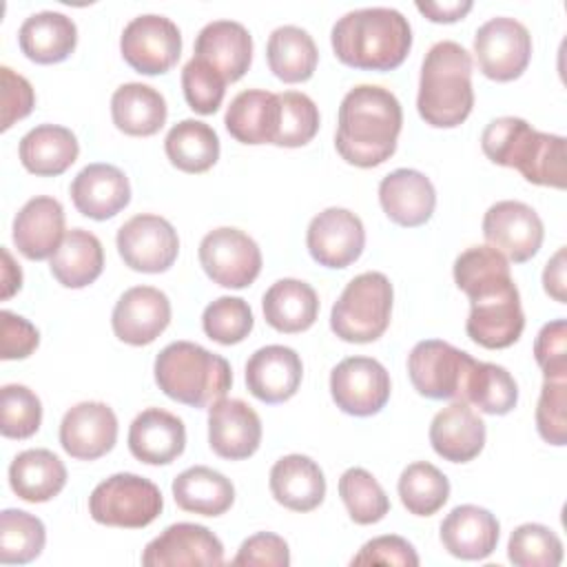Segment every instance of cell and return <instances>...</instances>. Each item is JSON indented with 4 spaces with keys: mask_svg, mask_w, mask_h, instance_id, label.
Returning <instances> with one entry per match:
<instances>
[{
    "mask_svg": "<svg viewBox=\"0 0 567 567\" xmlns=\"http://www.w3.org/2000/svg\"><path fill=\"white\" fill-rule=\"evenodd\" d=\"M279 97V128L275 146L297 148L308 144L319 131V109L306 93L284 91Z\"/></svg>",
    "mask_w": 567,
    "mask_h": 567,
    "instance_id": "obj_45",
    "label": "cell"
},
{
    "mask_svg": "<svg viewBox=\"0 0 567 567\" xmlns=\"http://www.w3.org/2000/svg\"><path fill=\"white\" fill-rule=\"evenodd\" d=\"M199 264L215 284L239 290L259 277L261 250L244 230L221 226L199 241Z\"/></svg>",
    "mask_w": 567,
    "mask_h": 567,
    "instance_id": "obj_11",
    "label": "cell"
},
{
    "mask_svg": "<svg viewBox=\"0 0 567 567\" xmlns=\"http://www.w3.org/2000/svg\"><path fill=\"white\" fill-rule=\"evenodd\" d=\"M476 359L441 339L419 341L408 354V377L427 399L463 401Z\"/></svg>",
    "mask_w": 567,
    "mask_h": 567,
    "instance_id": "obj_9",
    "label": "cell"
},
{
    "mask_svg": "<svg viewBox=\"0 0 567 567\" xmlns=\"http://www.w3.org/2000/svg\"><path fill=\"white\" fill-rule=\"evenodd\" d=\"M153 372L155 383L168 399L190 408L213 405L233 385L230 363L193 341H173L162 348Z\"/></svg>",
    "mask_w": 567,
    "mask_h": 567,
    "instance_id": "obj_6",
    "label": "cell"
},
{
    "mask_svg": "<svg viewBox=\"0 0 567 567\" xmlns=\"http://www.w3.org/2000/svg\"><path fill=\"white\" fill-rule=\"evenodd\" d=\"M534 359L545 379H567V321L545 323L534 341Z\"/></svg>",
    "mask_w": 567,
    "mask_h": 567,
    "instance_id": "obj_50",
    "label": "cell"
},
{
    "mask_svg": "<svg viewBox=\"0 0 567 567\" xmlns=\"http://www.w3.org/2000/svg\"><path fill=\"white\" fill-rule=\"evenodd\" d=\"M171 323V301L153 286H133L115 303L113 332L128 346L153 343Z\"/></svg>",
    "mask_w": 567,
    "mask_h": 567,
    "instance_id": "obj_19",
    "label": "cell"
},
{
    "mask_svg": "<svg viewBox=\"0 0 567 567\" xmlns=\"http://www.w3.org/2000/svg\"><path fill=\"white\" fill-rule=\"evenodd\" d=\"M0 286H2L0 299H9L13 292H18L22 288V270L13 261V257L7 248H2V284Z\"/></svg>",
    "mask_w": 567,
    "mask_h": 567,
    "instance_id": "obj_57",
    "label": "cell"
},
{
    "mask_svg": "<svg viewBox=\"0 0 567 567\" xmlns=\"http://www.w3.org/2000/svg\"><path fill=\"white\" fill-rule=\"evenodd\" d=\"M228 133L241 144H272L279 128V97L264 89L237 93L224 115Z\"/></svg>",
    "mask_w": 567,
    "mask_h": 567,
    "instance_id": "obj_30",
    "label": "cell"
},
{
    "mask_svg": "<svg viewBox=\"0 0 567 567\" xmlns=\"http://www.w3.org/2000/svg\"><path fill=\"white\" fill-rule=\"evenodd\" d=\"M334 55L354 69L392 71L410 53L412 29L392 7H363L343 13L330 33Z\"/></svg>",
    "mask_w": 567,
    "mask_h": 567,
    "instance_id": "obj_3",
    "label": "cell"
},
{
    "mask_svg": "<svg viewBox=\"0 0 567 567\" xmlns=\"http://www.w3.org/2000/svg\"><path fill=\"white\" fill-rule=\"evenodd\" d=\"M536 430L551 445L567 443V379H545L536 405Z\"/></svg>",
    "mask_w": 567,
    "mask_h": 567,
    "instance_id": "obj_49",
    "label": "cell"
},
{
    "mask_svg": "<svg viewBox=\"0 0 567 567\" xmlns=\"http://www.w3.org/2000/svg\"><path fill=\"white\" fill-rule=\"evenodd\" d=\"M472 106V55L454 40L432 44L421 64L419 115L434 128H454L467 120Z\"/></svg>",
    "mask_w": 567,
    "mask_h": 567,
    "instance_id": "obj_5",
    "label": "cell"
},
{
    "mask_svg": "<svg viewBox=\"0 0 567 567\" xmlns=\"http://www.w3.org/2000/svg\"><path fill=\"white\" fill-rule=\"evenodd\" d=\"M186 447L184 421L162 408L142 410L128 427L131 454L148 465H168Z\"/></svg>",
    "mask_w": 567,
    "mask_h": 567,
    "instance_id": "obj_25",
    "label": "cell"
},
{
    "mask_svg": "<svg viewBox=\"0 0 567 567\" xmlns=\"http://www.w3.org/2000/svg\"><path fill=\"white\" fill-rule=\"evenodd\" d=\"M235 567H288L290 565V549L288 543L272 534V532H257L252 536H248L237 556L233 558Z\"/></svg>",
    "mask_w": 567,
    "mask_h": 567,
    "instance_id": "obj_51",
    "label": "cell"
},
{
    "mask_svg": "<svg viewBox=\"0 0 567 567\" xmlns=\"http://www.w3.org/2000/svg\"><path fill=\"white\" fill-rule=\"evenodd\" d=\"M38 343L40 332L29 319L11 310L0 312V357L4 361L27 359L38 348Z\"/></svg>",
    "mask_w": 567,
    "mask_h": 567,
    "instance_id": "obj_53",
    "label": "cell"
},
{
    "mask_svg": "<svg viewBox=\"0 0 567 567\" xmlns=\"http://www.w3.org/2000/svg\"><path fill=\"white\" fill-rule=\"evenodd\" d=\"M173 498L184 512L221 516L235 501V487L221 472L206 465H193L173 478Z\"/></svg>",
    "mask_w": 567,
    "mask_h": 567,
    "instance_id": "obj_36",
    "label": "cell"
},
{
    "mask_svg": "<svg viewBox=\"0 0 567 567\" xmlns=\"http://www.w3.org/2000/svg\"><path fill=\"white\" fill-rule=\"evenodd\" d=\"M496 516L478 505H458L441 523V543L454 558L483 560L498 545Z\"/></svg>",
    "mask_w": 567,
    "mask_h": 567,
    "instance_id": "obj_27",
    "label": "cell"
},
{
    "mask_svg": "<svg viewBox=\"0 0 567 567\" xmlns=\"http://www.w3.org/2000/svg\"><path fill=\"white\" fill-rule=\"evenodd\" d=\"M350 565H399V567H416L419 554L401 536L385 534L368 540L357 556H352Z\"/></svg>",
    "mask_w": 567,
    "mask_h": 567,
    "instance_id": "obj_52",
    "label": "cell"
},
{
    "mask_svg": "<svg viewBox=\"0 0 567 567\" xmlns=\"http://www.w3.org/2000/svg\"><path fill=\"white\" fill-rule=\"evenodd\" d=\"M454 281L470 299L465 330L474 343L487 350H503L520 339L525 315L509 261L498 255L470 257L454 272Z\"/></svg>",
    "mask_w": 567,
    "mask_h": 567,
    "instance_id": "obj_1",
    "label": "cell"
},
{
    "mask_svg": "<svg viewBox=\"0 0 567 567\" xmlns=\"http://www.w3.org/2000/svg\"><path fill=\"white\" fill-rule=\"evenodd\" d=\"M182 91H184L188 106L195 113L210 115L224 102L226 80L208 62L193 55L182 69Z\"/></svg>",
    "mask_w": 567,
    "mask_h": 567,
    "instance_id": "obj_48",
    "label": "cell"
},
{
    "mask_svg": "<svg viewBox=\"0 0 567 567\" xmlns=\"http://www.w3.org/2000/svg\"><path fill=\"white\" fill-rule=\"evenodd\" d=\"M261 443V419L241 399H217L208 405V445L228 461H241Z\"/></svg>",
    "mask_w": 567,
    "mask_h": 567,
    "instance_id": "obj_20",
    "label": "cell"
},
{
    "mask_svg": "<svg viewBox=\"0 0 567 567\" xmlns=\"http://www.w3.org/2000/svg\"><path fill=\"white\" fill-rule=\"evenodd\" d=\"M117 252L131 270L164 272L179 252V237L173 224L153 213H140L124 221L115 237Z\"/></svg>",
    "mask_w": 567,
    "mask_h": 567,
    "instance_id": "obj_13",
    "label": "cell"
},
{
    "mask_svg": "<svg viewBox=\"0 0 567 567\" xmlns=\"http://www.w3.org/2000/svg\"><path fill=\"white\" fill-rule=\"evenodd\" d=\"M264 319L270 328L295 334L308 330L319 315V297L315 288L301 279H279L275 281L261 299Z\"/></svg>",
    "mask_w": 567,
    "mask_h": 567,
    "instance_id": "obj_32",
    "label": "cell"
},
{
    "mask_svg": "<svg viewBox=\"0 0 567 567\" xmlns=\"http://www.w3.org/2000/svg\"><path fill=\"white\" fill-rule=\"evenodd\" d=\"M268 485L275 501L292 512H312L326 496V476L306 454L281 456L270 467Z\"/></svg>",
    "mask_w": 567,
    "mask_h": 567,
    "instance_id": "obj_29",
    "label": "cell"
},
{
    "mask_svg": "<svg viewBox=\"0 0 567 567\" xmlns=\"http://www.w3.org/2000/svg\"><path fill=\"white\" fill-rule=\"evenodd\" d=\"M266 60L279 80L295 84L312 78L319 62V51L306 29L284 24L270 33L266 44Z\"/></svg>",
    "mask_w": 567,
    "mask_h": 567,
    "instance_id": "obj_38",
    "label": "cell"
},
{
    "mask_svg": "<svg viewBox=\"0 0 567 567\" xmlns=\"http://www.w3.org/2000/svg\"><path fill=\"white\" fill-rule=\"evenodd\" d=\"M120 51L126 64L137 73H166L179 60L182 33L171 18L144 13L124 27Z\"/></svg>",
    "mask_w": 567,
    "mask_h": 567,
    "instance_id": "obj_12",
    "label": "cell"
},
{
    "mask_svg": "<svg viewBox=\"0 0 567 567\" xmlns=\"http://www.w3.org/2000/svg\"><path fill=\"white\" fill-rule=\"evenodd\" d=\"M390 374L372 357H348L330 372V394L337 408L350 416H372L390 399Z\"/></svg>",
    "mask_w": 567,
    "mask_h": 567,
    "instance_id": "obj_14",
    "label": "cell"
},
{
    "mask_svg": "<svg viewBox=\"0 0 567 567\" xmlns=\"http://www.w3.org/2000/svg\"><path fill=\"white\" fill-rule=\"evenodd\" d=\"M401 126L403 109L396 95L377 84H359L339 106L337 153L359 168L379 166L394 155Z\"/></svg>",
    "mask_w": 567,
    "mask_h": 567,
    "instance_id": "obj_2",
    "label": "cell"
},
{
    "mask_svg": "<svg viewBox=\"0 0 567 567\" xmlns=\"http://www.w3.org/2000/svg\"><path fill=\"white\" fill-rule=\"evenodd\" d=\"M339 496L357 525L379 523L390 512V498L363 467H350L339 478Z\"/></svg>",
    "mask_w": 567,
    "mask_h": 567,
    "instance_id": "obj_43",
    "label": "cell"
},
{
    "mask_svg": "<svg viewBox=\"0 0 567 567\" xmlns=\"http://www.w3.org/2000/svg\"><path fill=\"white\" fill-rule=\"evenodd\" d=\"M565 246H560L554 257L545 264V270H543V288L545 292L556 299L558 303H565L567 301V279H565Z\"/></svg>",
    "mask_w": 567,
    "mask_h": 567,
    "instance_id": "obj_55",
    "label": "cell"
},
{
    "mask_svg": "<svg viewBox=\"0 0 567 567\" xmlns=\"http://www.w3.org/2000/svg\"><path fill=\"white\" fill-rule=\"evenodd\" d=\"M47 543L44 523L24 509H2L0 514V563L27 565L35 560Z\"/></svg>",
    "mask_w": 567,
    "mask_h": 567,
    "instance_id": "obj_42",
    "label": "cell"
},
{
    "mask_svg": "<svg viewBox=\"0 0 567 567\" xmlns=\"http://www.w3.org/2000/svg\"><path fill=\"white\" fill-rule=\"evenodd\" d=\"M42 403L33 390L7 383L0 392V432L7 439H29L40 430Z\"/></svg>",
    "mask_w": 567,
    "mask_h": 567,
    "instance_id": "obj_47",
    "label": "cell"
},
{
    "mask_svg": "<svg viewBox=\"0 0 567 567\" xmlns=\"http://www.w3.org/2000/svg\"><path fill=\"white\" fill-rule=\"evenodd\" d=\"M20 51L38 64L66 60L78 44L75 22L60 11L31 13L18 31Z\"/></svg>",
    "mask_w": 567,
    "mask_h": 567,
    "instance_id": "obj_31",
    "label": "cell"
},
{
    "mask_svg": "<svg viewBox=\"0 0 567 567\" xmlns=\"http://www.w3.org/2000/svg\"><path fill=\"white\" fill-rule=\"evenodd\" d=\"M9 485L27 503H47L66 485V467L51 450H24L9 465Z\"/></svg>",
    "mask_w": 567,
    "mask_h": 567,
    "instance_id": "obj_34",
    "label": "cell"
},
{
    "mask_svg": "<svg viewBox=\"0 0 567 567\" xmlns=\"http://www.w3.org/2000/svg\"><path fill=\"white\" fill-rule=\"evenodd\" d=\"M168 109L164 95L142 82H126L111 95L113 124L133 137L155 135L166 122Z\"/></svg>",
    "mask_w": 567,
    "mask_h": 567,
    "instance_id": "obj_35",
    "label": "cell"
},
{
    "mask_svg": "<svg viewBox=\"0 0 567 567\" xmlns=\"http://www.w3.org/2000/svg\"><path fill=\"white\" fill-rule=\"evenodd\" d=\"M306 246L319 266L348 268L363 252V221L348 208L330 206L310 219L306 230Z\"/></svg>",
    "mask_w": 567,
    "mask_h": 567,
    "instance_id": "obj_16",
    "label": "cell"
},
{
    "mask_svg": "<svg viewBox=\"0 0 567 567\" xmlns=\"http://www.w3.org/2000/svg\"><path fill=\"white\" fill-rule=\"evenodd\" d=\"M255 326L252 310L241 297H219L204 308L202 328L208 339L233 346L244 341Z\"/></svg>",
    "mask_w": 567,
    "mask_h": 567,
    "instance_id": "obj_46",
    "label": "cell"
},
{
    "mask_svg": "<svg viewBox=\"0 0 567 567\" xmlns=\"http://www.w3.org/2000/svg\"><path fill=\"white\" fill-rule=\"evenodd\" d=\"M195 58L217 69L226 82H237L252 62V38L241 22L213 20L195 38Z\"/></svg>",
    "mask_w": 567,
    "mask_h": 567,
    "instance_id": "obj_28",
    "label": "cell"
},
{
    "mask_svg": "<svg viewBox=\"0 0 567 567\" xmlns=\"http://www.w3.org/2000/svg\"><path fill=\"white\" fill-rule=\"evenodd\" d=\"M394 290L383 272L370 270L350 279L332 306L330 328L348 343L377 341L390 326Z\"/></svg>",
    "mask_w": 567,
    "mask_h": 567,
    "instance_id": "obj_7",
    "label": "cell"
},
{
    "mask_svg": "<svg viewBox=\"0 0 567 567\" xmlns=\"http://www.w3.org/2000/svg\"><path fill=\"white\" fill-rule=\"evenodd\" d=\"M463 403L476 405L485 414L503 416L516 408L518 385L503 365L476 361L465 385Z\"/></svg>",
    "mask_w": 567,
    "mask_h": 567,
    "instance_id": "obj_40",
    "label": "cell"
},
{
    "mask_svg": "<svg viewBox=\"0 0 567 567\" xmlns=\"http://www.w3.org/2000/svg\"><path fill=\"white\" fill-rule=\"evenodd\" d=\"M69 193L78 213L97 221L115 217L131 202L128 177L117 166L104 162L84 166L73 177Z\"/></svg>",
    "mask_w": 567,
    "mask_h": 567,
    "instance_id": "obj_22",
    "label": "cell"
},
{
    "mask_svg": "<svg viewBox=\"0 0 567 567\" xmlns=\"http://www.w3.org/2000/svg\"><path fill=\"white\" fill-rule=\"evenodd\" d=\"M22 166L40 177L62 175L80 153L78 137L71 128L60 124H38L18 146Z\"/></svg>",
    "mask_w": 567,
    "mask_h": 567,
    "instance_id": "obj_33",
    "label": "cell"
},
{
    "mask_svg": "<svg viewBox=\"0 0 567 567\" xmlns=\"http://www.w3.org/2000/svg\"><path fill=\"white\" fill-rule=\"evenodd\" d=\"M224 563L221 540L204 525L175 523L142 551L144 567H217Z\"/></svg>",
    "mask_w": 567,
    "mask_h": 567,
    "instance_id": "obj_17",
    "label": "cell"
},
{
    "mask_svg": "<svg viewBox=\"0 0 567 567\" xmlns=\"http://www.w3.org/2000/svg\"><path fill=\"white\" fill-rule=\"evenodd\" d=\"M64 235V208L49 195L31 197L13 219V244L33 261L51 259Z\"/></svg>",
    "mask_w": 567,
    "mask_h": 567,
    "instance_id": "obj_23",
    "label": "cell"
},
{
    "mask_svg": "<svg viewBox=\"0 0 567 567\" xmlns=\"http://www.w3.org/2000/svg\"><path fill=\"white\" fill-rule=\"evenodd\" d=\"M49 268L64 288H84L104 270L102 241L84 228H71L53 252Z\"/></svg>",
    "mask_w": 567,
    "mask_h": 567,
    "instance_id": "obj_37",
    "label": "cell"
},
{
    "mask_svg": "<svg viewBox=\"0 0 567 567\" xmlns=\"http://www.w3.org/2000/svg\"><path fill=\"white\" fill-rule=\"evenodd\" d=\"M507 558L516 567H558L563 563V540L540 523H523L509 534Z\"/></svg>",
    "mask_w": 567,
    "mask_h": 567,
    "instance_id": "obj_44",
    "label": "cell"
},
{
    "mask_svg": "<svg viewBox=\"0 0 567 567\" xmlns=\"http://www.w3.org/2000/svg\"><path fill=\"white\" fill-rule=\"evenodd\" d=\"M379 202L394 224L414 228L430 221L436 206V190L421 171L396 168L381 179Z\"/></svg>",
    "mask_w": 567,
    "mask_h": 567,
    "instance_id": "obj_24",
    "label": "cell"
},
{
    "mask_svg": "<svg viewBox=\"0 0 567 567\" xmlns=\"http://www.w3.org/2000/svg\"><path fill=\"white\" fill-rule=\"evenodd\" d=\"M416 9L432 22H456L472 9V0H452V2H416Z\"/></svg>",
    "mask_w": 567,
    "mask_h": 567,
    "instance_id": "obj_56",
    "label": "cell"
},
{
    "mask_svg": "<svg viewBox=\"0 0 567 567\" xmlns=\"http://www.w3.org/2000/svg\"><path fill=\"white\" fill-rule=\"evenodd\" d=\"M483 153L498 166L516 168L529 184L565 188V137L540 133L523 117L492 120L481 135Z\"/></svg>",
    "mask_w": 567,
    "mask_h": 567,
    "instance_id": "obj_4",
    "label": "cell"
},
{
    "mask_svg": "<svg viewBox=\"0 0 567 567\" xmlns=\"http://www.w3.org/2000/svg\"><path fill=\"white\" fill-rule=\"evenodd\" d=\"M474 55L478 69L489 80H516L523 75L532 60V35L527 27L516 18H489L476 29Z\"/></svg>",
    "mask_w": 567,
    "mask_h": 567,
    "instance_id": "obj_10",
    "label": "cell"
},
{
    "mask_svg": "<svg viewBox=\"0 0 567 567\" xmlns=\"http://www.w3.org/2000/svg\"><path fill=\"white\" fill-rule=\"evenodd\" d=\"M164 507L159 487L137 474L120 472L97 483L89 496V514L95 523L124 529L151 525Z\"/></svg>",
    "mask_w": 567,
    "mask_h": 567,
    "instance_id": "obj_8",
    "label": "cell"
},
{
    "mask_svg": "<svg viewBox=\"0 0 567 567\" xmlns=\"http://www.w3.org/2000/svg\"><path fill=\"white\" fill-rule=\"evenodd\" d=\"M432 450L450 463L476 458L485 445L483 419L463 401H452L439 410L430 423Z\"/></svg>",
    "mask_w": 567,
    "mask_h": 567,
    "instance_id": "obj_26",
    "label": "cell"
},
{
    "mask_svg": "<svg viewBox=\"0 0 567 567\" xmlns=\"http://www.w3.org/2000/svg\"><path fill=\"white\" fill-rule=\"evenodd\" d=\"M483 237L514 264L529 261L543 246L545 228L538 213L516 199L492 204L483 215Z\"/></svg>",
    "mask_w": 567,
    "mask_h": 567,
    "instance_id": "obj_15",
    "label": "cell"
},
{
    "mask_svg": "<svg viewBox=\"0 0 567 567\" xmlns=\"http://www.w3.org/2000/svg\"><path fill=\"white\" fill-rule=\"evenodd\" d=\"M301 357L288 346H264L246 361L248 392L264 403H284L292 399L301 385Z\"/></svg>",
    "mask_w": 567,
    "mask_h": 567,
    "instance_id": "obj_21",
    "label": "cell"
},
{
    "mask_svg": "<svg viewBox=\"0 0 567 567\" xmlns=\"http://www.w3.org/2000/svg\"><path fill=\"white\" fill-rule=\"evenodd\" d=\"M396 489L403 507L414 516H432L450 498L447 476L427 461L410 463L401 472Z\"/></svg>",
    "mask_w": 567,
    "mask_h": 567,
    "instance_id": "obj_41",
    "label": "cell"
},
{
    "mask_svg": "<svg viewBox=\"0 0 567 567\" xmlns=\"http://www.w3.org/2000/svg\"><path fill=\"white\" fill-rule=\"evenodd\" d=\"M117 416L102 401H82L69 408L60 423V445L78 461H95L113 450Z\"/></svg>",
    "mask_w": 567,
    "mask_h": 567,
    "instance_id": "obj_18",
    "label": "cell"
},
{
    "mask_svg": "<svg viewBox=\"0 0 567 567\" xmlns=\"http://www.w3.org/2000/svg\"><path fill=\"white\" fill-rule=\"evenodd\" d=\"M164 151L175 168L204 173L219 159V137L206 122L188 117L166 133Z\"/></svg>",
    "mask_w": 567,
    "mask_h": 567,
    "instance_id": "obj_39",
    "label": "cell"
},
{
    "mask_svg": "<svg viewBox=\"0 0 567 567\" xmlns=\"http://www.w3.org/2000/svg\"><path fill=\"white\" fill-rule=\"evenodd\" d=\"M0 80H2V124H0V128L7 131V128H11L13 122L27 117L33 111L35 93H33L31 82L9 66L0 69Z\"/></svg>",
    "mask_w": 567,
    "mask_h": 567,
    "instance_id": "obj_54",
    "label": "cell"
}]
</instances>
